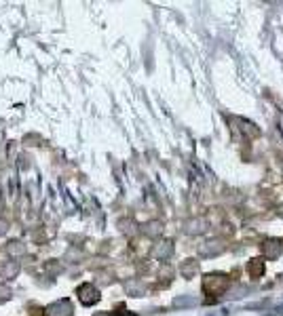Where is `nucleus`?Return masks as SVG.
Listing matches in <instances>:
<instances>
[{"mask_svg": "<svg viewBox=\"0 0 283 316\" xmlns=\"http://www.w3.org/2000/svg\"><path fill=\"white\" fill-rule=\"evenodd\" d=\"M76 295H78V299H80V304L82 306H95L97 301H100V291L95 289L93 285H80L78 287V291H76Z\"/></svg>", "mask_w": 283, "mask_h": 316, "instance_id": "f257e3e1", "label": "nucleus"}, {"mask_svg": "<svg viewBox=\"0 0 283 316\" xmlns=\"http://www.w3.org/2000/svg\"><path fill=\"white\" fill-rule=\"evenodd\" d=\"M226 285H229V280H226V276H220V274H211V276H205L203 280V289L209 293V295H220Z\"/></svg>", "mask_w": 283, "mask_h": 316, "instance_id": "f03ea898", "label": "nucleus"}, {"mask_svg": "<svg viewBox=\"0 0 283 316\" xmlns=\"http://www.w3.org/2000/svg\"><path fill=\"white\" fill-rule=\"evenodd\" d=\"M72 304H70V299H60L51 304L47 308V316H72Z\"/></svg>", "mask_w": 283, "mask_h": 316, "instance_id": "7ed1b4c3", "label": "nucleus"}, {"mask_svg": "<svg viewBox=\"0 0 283 316\" xmlns=\"http://www.w3.org/2000/svg\"><path fill=\"white\" fill-rule=\"evenodd\" d=\"M247 272H249L253 278H258L262 272H264V262H262V260H251V262L247 264Z\"/></svg>", "mask_w": 283, "mask_h": 316, "instance_id": "20e7f679", "label": "nucleus"}]
</instances>
